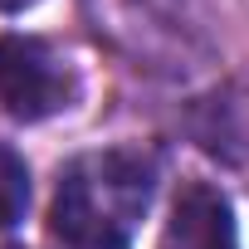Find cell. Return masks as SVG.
<instances>
[{"instance_id": "cell-5", "label": "cell", "mask_w": 249, "mask_h": 249, "mask_svg": "<svg viewBox=\"0 0 249 249\" xmlns=\"http://www.w3.org/2000/svg\"><path fill=\"white\" fill-rule=\"evenodd\" d=\"M30 5H39V0H0V10H5V15H20V10H30Z\"/></svg>"}, {"instance_id": "cell-2", "label": "cell", "mask_w": 249, "mask_h": 249, "mask_svg": "<svg viewBox=\"0 0 249 249\" xmlns=\"http://www.w3.org/2000/svg\"><path fill=\"white\" fill-rule=\"evenodd\" d=\"M73 98L69 64L35 35H5L0 39V103L20 122H44L64 112Z\"/></svg>"}, {"instance_id": "cell-1", "label": "cell", "mask_w": 249, "mask_h": 249, "mask_svg": "<svg viewBox=\"0 0 249 249\" xmlns=\"http://www.w3.org/2000/svg\"><path fill=\"white\" fill-rule=\"evenodd\" d=\"M157 191V161L137 147L88 152L64 166L49 230L64 249H127Z\"/></svg>"}, {"instance_id": "cell-4", "label": "cell", "mask_w": 249, "mask_h": 249, "mask_svg": "<svg viewBox=\"0 0 249 249\" xmlns=\"http://www.w3.org/2000/svg\"><path fill=\"white\" fill-rule=\"evenodd\" d=\"M25 210H30V166L20 152L0 142V230L20 225Z\"/></svg>"}, {"instance_id": "cell-3", "label": "cell", "mask_w": 249, "mask_h": 249, "mask_svg": "<svg viewBox=\"0 0 249 249\" xmlns=\"http://www.w3.org/2000/svg\"><path fill=\"white\" fill-rule=\"evenodd\" d=\"M157 249H239L230 200L205 181H186L171 200V215L161 225Z\"/></svg>"}]
</instances>
